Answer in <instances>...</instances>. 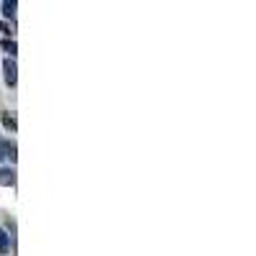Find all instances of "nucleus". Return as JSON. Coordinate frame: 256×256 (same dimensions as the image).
Wrapping results in <instances>:
<instances>
[{"label": "nucleus", "instance_id": "f257e3e1", "mask_svg": "<svg viewBox=\"0 0 256 256\" xmlns=\"http://www.w3.org/2000/svg\"><path fill=\"white\" fill-rule=\"evenodd\" d=\"M8 156H10V159L16 156V144L0 138V159H8Z\"/></svg>", "mask_w": 256, "mask_h": 256}, {"label": "nucleus", "instance_id": "f03ea898", "mask_svg": "<svg viewBox=\"0 0 256 256\" xmlns=\"http://www.w3.org/2000/svg\"><path fill=\"white\" fill-rule=\"evenodd\" d=\"M3 70H6V82H8V84H16V80H18V74H16V62H13V59H6Z\"/></svg>", "mask_w": 256, "mask_h": 256}, {"label": "nucleus", "instance_id": "7ed1b4c3", "mask_svg": "<svg viewBox=\"0 0 256 256\" xmlns=\"http://www.w3.org/2000/svg\"><path fill=\"white\" fill-rule=\"evenodd\" d=\"M0 184H3V187L16 184V174H13V169H0Z\"/></svg>", "mask_w": 256, "mask_h": 256}, {"label": "nucleus", "instance_id": "20e7f679", "mask_svg": "<svg viewBox=\"0 0 256 256\" xmlns=\"http://www.w3.org/2000/svg\"><path fill=\"white\" fill-rule=\"evenodd\" d=\"M10 251V238H8V233L0 228V254H8Z\"/></svg>", "mask_w": 256, "mask_h": 256}, {"label": "nucleus", "instance_id": "39448f33", "mask_svg": "<svg viewBox=\"0 0 256 256\" xmlns=\"http://www.w3.org/2000/svg\"><path fill=\"white\" fill-rule=\"evenodd\" d=\"M3 10L6 16H16V3H3Z\"/></svg>", "mask_w": 256, "mask_h": 256}]
</instances>
